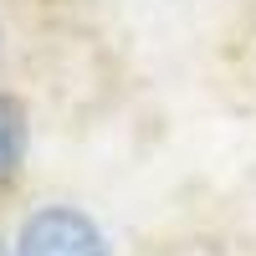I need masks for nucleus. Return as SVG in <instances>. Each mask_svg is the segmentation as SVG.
<instances>
[{
    "instance_id": "7ed1b4c3",
    "label": "nucleus",
    "mask_w": 256,
    "mask_h": 256,
    "mask_svg": "<svg viewBox=\"0 0 256 256\" xmlns=\"http://www.w3.org/2000/svg\"><path fill=\"white\" fill-rule=\"evenodd\" d=\"M0 256H6V251H0Z\"/></svg>"
},
{
    "instance_id": "f257e3e1",
    "label": "nucleus",
    "mask_w": 256,
    "mask_h": 256,
    "mask_svg": "<svg viewBox=\"0 0 256 256\" xmlns=\"http://www.w3.org/2000/svg\"><path fill=\"white\" fill-rule=\"evenodd\" d=\"M16 256H108V241L92 216H82L72 205H41L20 226Z\"/></svg>"
},
{
    "instance_id": "f03ea898",
    "label": "nucleus",
    "mask_w": 256,
    "mask_h": 256,
    "mask_svg": "<svg viewBox=\"0 0 256 256\" xmlns=\"http://www.w3.org/2000/svg\"><path fill=\"white\" fill-rule=\"evenodd\" d=\"M26 138H31L26 108H20L16 98L0 92V184L20 174V164H26Z\"/></svg>"
}]
</instances>
